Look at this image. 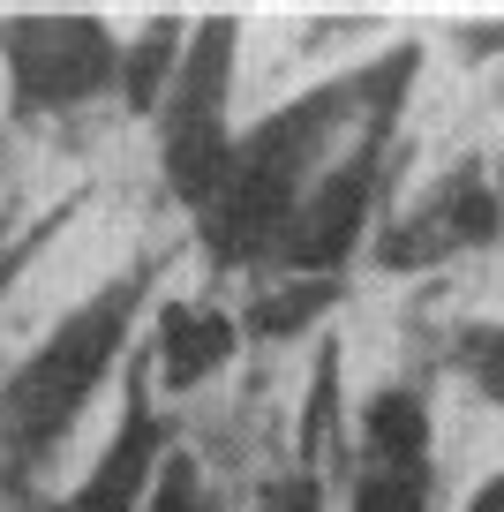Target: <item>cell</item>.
Listing matches in <instances>:
<instances>
[{
    "instance_id": "1",
    "label": "cell",
    "mask_w": 504,
    "mask_h": 512,
    "mask_svg": "<svg viewBox=\"0 0 504 512\" xmlns=\"http://www.w3.org/2000/svg\"><path fill=\"white\" fill-rule=\"evenodd\" d=\"M121 31L113 16H8L0 83L16 136H83L121 128Z\"/></svg>"
},
{
    "instance_id": "2",
    "label": "cell",
    "mask_w": 504,
    "mask_h": 512,
    "mask_svg": "<svg viewBox=\"0 0 504 512\" xmlns=\"http://www.w3.org/2000/svg\"><path fill=\"white\" fill-rule=\"evenodd\" d=\"M347 460L437 475V400L414 377H347Z\"/></svg>"
},
{
    "instance_id": "3",
    "label": "cell",
    "mask_w": 504,
    "mask_h": 512,
    "mask_svg": "<svg viewBox=\"0 0 504 512\" xmlns=\"http://www.w3.org/2000/svg\"><path fill=\"white\" fill-rule=\"evenodd\" d=\"M331 497H339V512H437V475L347 460V475L331 482Z\"/></svg>"
},
{
    "instance_id": "4",
    "label": "cell",
    "mask_w": 504,
    "mask_h": 512,
    "mask_svg": "<svg viewBox=\"0 0 504 512\" xmlns=\"http://www.w3.org/2000/svg\"><path fill=\"white\" fill-rule=\"evenodd\" d=\"M444 369H452L482 407H504V317L452 324V339H444Z\"/></svg>"
}]
</instances>
